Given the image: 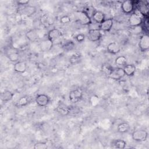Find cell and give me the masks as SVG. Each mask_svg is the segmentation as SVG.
I'll return each mask as SVG.
<instances>
[{
    "label": "cell",
    "instance_id": "1",
    "mask_svg": "<svg viewBox=\"0 0 149 149\" xmlns=\"http://www.w3.org/2000/svg\"><path fill=\"white\" fill-rule=\"evenodd\" d=\"M75 16L79 23L83 25H89L91 24V19L88 15L83 10L75 12Z\"/></svg>",
    "mask_w": 149,
    "mask_h": 149
},
{
    "label": "cell",
    "instance_id": "2",
    "mask_svg": "<svg viewBox=\"0 0 149 149\" xmlns=\"http://www.w3.org/2000/svg\"><path fill=\"white\" fill-rule=\"evenodd\" d=\"M148 137V133L144 129H139L132 133V138L134 141L137 142L145 141Z\"/></svg>",
    "mask_w": 149,
    "mask_h": 149
},
{
    "label": "cell",
    "instance_id": "3",
    "mask_svg": "<svg viewBox=\"0 0 149 149\" xmlns=\"http://www.w3.org/2000/svg\"><path fill=\"white\" fill-rule=\"evenodd\" d=\"M135 6L139 13L144 17H148V4L147 1H134Z\"/></svg>",
    "mask_w": 149,
    "mask_h": 149
},
{
    "label": "cell",
    "instance_id": "4",
    "mask_svg": "<svg viewBox=\"0 0 149 149\" xmlns=\"http://www.w3.org/2000/svg\"><path fill=\"white\" fill-rule=\"evenodd\" d=\"M120 7L122 12L125 14H132L136 8L134 1L130 0L123 1Z\"/></svg>",
    "mask_w": 149,
    "mask_h": 149
},
{
    "label": "cell",
    "instance_id": "5",
    "mask_svg": "<svg viewBox=\"0 0 149 149\" xmlns=\"http://www.w3.org/2000/svg\"><path fill=\"white\" fill-rule=\"evenodd\" d=\"M102 31L100 29H90L87 33V38L91 42L99 41L102 37Z\"/></svg>",
    "mask_w": 149,
    "mask_h": 149
},
{
    "label": "cell",
    "instance_id": "6",
    "mask_svg": "<svg viewBox=\"0 0 149 149\" xmlns=\"http://www.w3.org/2000/svg\"><path fill=\"white\" fill-rule=\"evenodd\" d=\"M83 97V91L80 88H76L70 91L69 99L72 103H76L80 101Z\"/></svg>",
    "mask_w": 149,
    "mask_h": 149
},
{
    "label": "cell",
    "instance_id": "7",
    "mask_svg": "<svg viewBox=\"0 0 149 149\" xmlns=\"http://www.w3.org/2000/svg\"><path fill=\"white\" fill-rule=\"evenodd\" d=\"M143 23V18L140 15L136 13L130 14L129 18V24L131 27H135L140 26Z\"/></svg>",
    "mask_w": 149,
    "mask_h": 149
},
{
    "label": "cell",
    "instance_id": "8",
    "mask_svg": "<svg viewBox=\"0 0 149 149\" xmlns=\"http://www.w3.org/2000/svg\"><path fill=\"white\" fill-rule=\"evenodd\" d=\"M108 76L109 78L114 80H119L122 79L125 74L122 68H113Z\"/></svg>",
    "mask_w": 149,
    "mask_h": 149
},
{
    "label": "cell",
    "instance_id": "9",
    "mask_svg": "<svg viewBox=\"0 0 149 149\" xmlns=\"http://www.w3.org/2000/svg\"><path fill=\"white\" fill-rule=\"evenodd\" d=\"M139 47L141 52H146L149 49V37L147 34L142 35L139 40Z\"/></svg>",
    "mask_w": 149,
    "mask_h": 149
},
{
    "label": "cell",
    "instance_id": "10",
    "mask_svg": "<svg viewBox=\"0 0 149 149\" xmlns=\"http://www.w3.org/2000/svg\"><path fill=\"white\" fill-rule=\"evenodd\" d=\"M35 101L38 106L43 107L47 106L49 104L50 99L47 94H39L36 96Z\"/></svg>",
    "mask_w": 149,
    "mask_h": 149
},
{
    "label": "cell",
    "instance_id": "11",
    "mask_svg": "<svg viewBox=\"0 0 149 149\" xmlns=\"http://www.w3.org/2000/svg\"><path fill=\"white\" fill-rule=\"evenodd\" d=\"M113 21L112 18L105 19V20L100 24L99 29L102 31H109L113 26Z\"/></svg>",
    "mask_w": 149,
    "mask_h": 149
},
{
    "label": "cell",
    "instance_id": "12",
    "mask_svg": "<svg viewBox=\"0 0 149 149\" xmlns=\"http://www.w3.org/2000/svg\"><path fill=\"white\" fill-rule=\"evenodd\" d=\"M54 45V42L48 38L40 42L39 47L42 52H47L50 51Z\"/></svg>",
    "mask_w": 149,
    "mask_h": 149
},
{
    "label": "cell",
    "instance_id": "13",
    "mask_svg": "<svg viewBox=\"0 0 149 149\" xmlns=\"http://www.w3.org/2000/svg\"><path fill=\"white\" fill-rule=\"evenodd\" d=\"M27 63L23 61H19L15 63L13 70L15 72L19 73H23L27 70Z\"/></svg>",
    "mask_w": 149,
    "mask_h": 149
},
{
    "label": "cell",
    "instance_id": "14",
    "mask_svg": "<svg viewBox=\"0 0 149 149\" xmlns=\"http://www.w3.org/2000/svg\"><path fill=\"white\" fill-rule=\"evenodd\" d=\"M61 34V31L58 29L54 28L48 31L47 34V38L54 42L60 38Z\"/></svg>",
    "mask_w": 149,
    "mask_h": 149
},
{
    "label": "cell",
    "instance_id": "15",
    "mask_svg": "<svg viewBox=\"0 0 149 149\" xmlns=\"http://www.w3.org/2000/svg\"><path fill=\"white\" fill-rule=\"evenodd\" d=\"M107 49L108 52L112 54H117L120 51V47L119 44L116 42H111L109 43Z\"/></svg>",
    "mask_w": 149,
    "mask_h": 149
},
{
    "label": "cell",
    "instance_id": "16",
    "mask_svg": "<svg viewBox=\"0 0 149 149\" xmlns=\"http://www.w3.org/2000/svg\"><path fill=\"white\" fill-rule=\"evenodd\" d=\"M6 56L12 61L16 62L19 61L20 55L19 52L15 49H9L6 51Z\"/></svg>",
    "mask_w": 149,
    "mask_h": 149
},
{
    "label": "cell",
    "instance_id": "17",
    "mask_svg": "<svg viewBox=\"0 0 149 149\" xmlns=\"http://www.w3.org/2000/svg\"><path fill=\"white\" fill-rule=\"evenodd\" d=\"M92 18L95 23L100 24L105 20V15L102 12L97 10L93 13Z\"/></svg>",
    "mask_w": 149,
    "mask_h": 149
},
{
    "label": "cell",
    "instance_id": "18",
    "mask_svg": "<svg viewBox=\"0 0 149 149\" xmlns=\"http://www.w3.org/2000/svg\"><path fill=\"white\" fill-rule=\"evenodd\" d=\"M14 94L9 90H3L1 93V100L2 102H7L10 101L13 97Z\"/></svg>",
    "mask_w": 149,
    "mask_h": 149
},
{
    "label": "cell",
    "instance_id": "19",
    "mask_svg": "<svg viewBox=\"0 0 149 149\" xmlns=\"http://www.w3.org/2000/svg\"><path fill=\"white\" fill-rule=\"evenodd\" d=\"M123 69L125 75L127 76H132L136 72V68L133 64H126L124 66Z\"/></svg>",
    "mask_w": 149,
    "mask_h": 149
},
{
    "label": "cell",
    "instance_id": "20",
    "mask_svg": "<svg viewBox=\"0 0 149 149\" xmlns=\"http://www.w3.org/2000/svg\"><path fill=\"white\" fill-rule=\"evenodd\" d=\"M130 126L129 124L127 122H121L120 123L117 127L118 132L120 133H125L128 132L130 130Z\"/></svg>",
    "mask_w": 149,
    "mask_h": 149
},
{
    "label": "cell",
    "instance_id": "21",
    "mask_svg": "<svg viewBox=\"0 0 149 149\" xmlns=\"http://www.w3.org/2000/svg\"><path fill=\"white\" fill-rule=\"evenodd\" d=\"M26 38L30 41H35L37 40L38 36L37 32L35 30H30L26 33Z\"/></svg>",
    "mask_w": 149,
    "mask_h": 149
},
{
    "label": "cell",
    "instance_id": "22",
    "mask_svg": "<svg viewBox=\"0 0 149 149\" xmlns=\"http://www.w3.org/2000/svg\"><path fill=\"white\" fill-rule=\"evenodd\" d=\"M29 102V98L27 96H23L17 100L16 105L18 107H23L27 105Z\"/></svg>",
    "mask_w": 149,
    "mask_h": 149
},
{
    "label": "cell",
    "instance_id": "23",
    "mask_svg": "<svg viewBox=\"0 0 149 149\" xmlns=\"http://www.w3.org/2000/svg\"><path fill=\"white\" fill-rule=\"evenodd\" d=\"M57 111L58 112L62 115H68L69 112H70V109L68 107H66L65 105L63 104H61L59 105L58 107H57Z\"/></svg>",
    "mask_w": 149,
    "mask_h": 149
},
{
    "label": "cell",
    "instance_id": "24",
    "mask_svg": "<svg viewBox=\"0 0 149 149\" xmlns=\"http://www.w3.org/2000/svg\"><path fill=\"white\" fill-rule=\"evenodd\" d=\"M81 55L79 53H75L73 54L69 58V62L71 64H76L79 62L81 60Z\"/></svg>",
    "mask_w": 149,
    "mask_h": 149
},
{
    "label": "cell",
    "instance_id": "25",
    "mask_svg": "<svg viewBox=\"0 0 149 149\" xmlns=\"http://www.w3.org/2000/svg\"><path fill=\"white\" fill-rule=\"evenodd\" d=\"M115 63L118 66L126 65L127 63V58L125 56H119L115 59Z\"/></svg>",
    "mask_w": 149,
    "mask_h": 149
},
{
    "label": "cell",
    "instance_id": "26",
    "mask_svg": "<svg viewBox=\"0 0 149 149\" xmlns=\"http://www.w3.org/2000/svg\"><path fill=\"white\" fill-rule=\"evenodd\" d=\"M114 146L116 148L123 149L126 147V142L122 139H117L114 143Z\"/></svg>",
    "mask_w": 149,
    "mask_h": 149
},
{
    "label": "cell",
    "instance_id": "27",
    "mask_svg": "<svg viewBox=\"0 0 149 149\" xmlns=\"http://www.w3.org/2000/svg\"><path fill=\"white\" fill-rule=\"evenodd\" d=\"M33 148L34 149H47L48 148V145L45 142L38 141L34 144Z\"/></svg>",
    "mask_w": 149,
    "mask_h": 149
},
{
    "label": "cell",
    "instance_id": "28",
    "mask_svg": "<svg viewBox=\"0 0 149 149\" xmlns=\"http://www.w3.org/2000/svg\"><path fill=\"white\" fill-rule=\"evenodd\" d=\"M36 12V8L34 6H27L24 8V12L27 15H31Z\"/></svg>",
    "mask_w": 149,
    "mask_h": 149
},
{
    "label": "cell",
    "instance_id": "29",
    "mask_svg": "<svg viewBox=\"0 0 149 149\" xmlns=\"http://www.w3.org/2000/svg\"><path fill=\"white\" fill-rule=\"evenodd\" d=\"M99 101H100L99 97L95 95H92L90 98V102L91 105L93 107H95L98 104Z\"/></svg>",
    "mask_w": 149,
    "mask_h": 149
},
{
    "label": "cell",
    "instance_id": "30",
    "mask_svg": "<svg viewBox=\"0 0 149 149\" xmlns=\"http://www.w3.org/2000/svg\"><path fill=\"white\" fill-rule=\"evenodd\" d=\"M70 21H71L70 17L68 15H64V16H62L60 19V22L63 24H68V23H70Z\"/></svg>",
    "mask_w": 149,
    "mask_h": 149
},
{
    "label": "cell",
    "instance_id": "31",
    "mask_svg": "<svg viewBox=\"0 0 149 149\" xmlns=\"http://www.w3.org/2000/svg\"><path fill=\"white\" fill-rule=\"evenodd\" d=\"M75 39L76 40L79 42H82L84 41V40H85V35L82 34V33H80L78 34L75 37Z\"/></svg>",
    "mask_w": 149,
    "mask_h": 149
},
{
    "label": "cell",
    "instance_id": "32",
    "mask_svg": "<svg viewBox=\"0 0 149 149\" xmlns=\"http://www.w3.org/2000/svg\"><path fill=\"white\" fill-rule=\"evenodd\" d=\"M113 68H111V66H109L108 65H103L102 66V70L105 73H107L108 75L109 74V73L111 72V71L112 70Z\"/></svg>",
    "mask_w": 149,
    "mask_h": 149
},
{
    "label": "cell",
    "instance_id": "33",
    "mask_svg": "<svg viewBox=\"0 0 149 149\" xmlns=\"http://www.w3.org/2000/svg\"><path fill=\"white\" fill-rule=\"evenodd\" d=\"M73 46H74V44H73L72 41H70V42H68V43L65 45V49L69 50V49H72V48L73 47Z\"/></svg>",
    "mask_w": 149,
    "mask_h": 149
},
{
    "label": "cell",
    "instance_id": "34",
    "mask_svg": "<svg viewBox=\"0 0 149 149\" xmlns=\"http://www.w3.org/2000/svg\"><path fill=\"white\" fill-rule=\"evenodd\" d=\"M18 4H19L20 5H22V6H25V5H27L29 4V1H26V0H24V1H19L17 2Z\"/></svg>",
    "mask_w": 149,
    "mask_h": 149
}]
</instances>
